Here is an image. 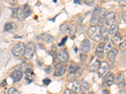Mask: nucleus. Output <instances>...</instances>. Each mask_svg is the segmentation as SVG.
Returning <instances> with one entry per match:
<instances>
[{"label": "nucleus", "instance_id": "nucleus-36", "mask_svg": "<svg viewBox=\"0 0 126 94\" xmlns=\"http://www.w3.org/2000/svg\"><path fill=\"white\" fill-rule=\"evenodd\" d=\"M50 82H51V80L49 78H45L44 80H43V83L45 85H48Z\"/></svg>", "mask_w": 126, "mask_h": 94}, {"label": "nucleus", "instance_id": "nucleus-12", "mask_svg": "<svg viewBox=\"0 0 126 94\" xmlns=\"http://www.w3.org/2000/svg\"><path fill=\"white\" fill-rule=\"evenodd\" d=\"M104 48H105V43L102 42L98 45L95 50V54L98 59H102L104 55Z\"/></svg>", "mask_w": 126, "mask_h": 94}, {"label": "nucleus", "instance_id": "nucleus-43", "mask_svg": "<svg viewBox=\"0 0 126 94\" xmlns=\"http://www.w3.org/2000/svg\"><path fill=\"white\" fill-rule=\"evenodd\" d=\"M110 94V92L109 90H107V89H105L103 90V94Z\"/></svg>", "mask_w": 126, "mask_h": 94}, {"label": "nucleus", "instance_id": "nucleus-18", "mask_svg": "<svg viewBox=\"0 0 126 94\" xmlns=\"http://www.w3.org/2000/svg\"><path fill=\"white\" fill-rule=\"evenodd\" d=\"M25 73H26V77L25 78L27 81L28 83H30L32 82H33V72L32 69H29L25 71Z\"/></svg>", "mask_w": 126, "mask_h": 94}, {"label": "nucleus", "instance_id": "nucleus-19", "mask_svg": "<svg viewBox=\"0 0 126 94\" xmlns=\"http://www.w3.org/2000/svg\"><path fill=\"white\" fill-rule=\"evenodd\" d=\"M100 64H101V63L100 62L99 60H95L93 63H92V64L90 65V67H89V69H90V70L91 71H98V70L99 68H100Z\"/></svg>", "mask_w": 126, "mask_h": 94}, {"label": "nucleus", "instance_id": "nucleus-6", "mask_svg": "<svg viewBox=\"0 0 126 94\" xmlns=\"http://www.w3.org/2000/svg\"><path fill=\"white\" fill-rule=\"evenodd\" d=\"M114 81V75H113L112 72H109L103 78V81L102 82V86L105 88L110 87L113 84Z\"/></svg>", "mask_w": 126, "mask_h": 94}, {"label": "nucleus", "instance_id": "nucleus-33", "mask_svg": "<svg viewBox=\"0 0 126 94\" xmlns=\"http://www.w3.org/2000/svg\"><path fill=\"white\" fill-rule=\"evenodd\" d=\"M120 49L123 51H126V41H122L120 44Z\"/></svg>", "mask_w": 126, "mask_h": 94}, {"label": "nucleus", "instance_id": "nucleus-40", "mask_svg": "<svg viewBox=\"0 0 126 94\" xmlns=\"http://www.w3.org/2000/svg\"><path fill=\"white\" fill-rule=\"evenodd\" d=\"M45 71H46V72L47 73H50V71H51V67H50V66L47 67V68L45 69Z\"/></svg>", "mask_w": 126, "mask_h": 94}, {"label": "nucleus", "instance_id": "nucleus-31", "mask_svg": "<svg viewBox=\"0 0 126 94\" xmlns=\"http://www.w3.org/2000/svg\"><path fill=\"white\" fill-rule=\"evenodd\" d=\"M68 29V26L66 23H64L61 25L60 26V30L61 31H64V32H66V31Z\"/></svg>", "mask_w": 126, "mask_h": 94}, {"label": "nucleus", "instance_id": "nucleus-44", "mask_svg": "<svg viewBox=\"0 0 126 94\" xmlns=\"http://www.w3.org/2000/svg\"><path fill=\"white\" fill-rule=\"evenodd\" d=\"M74 3H76V4H80V2L78 1V0H75L74 1Z\"/></svg>", "mask_w": 126, "mask_h": 94}, {"label": "nucleus", "instance_id": "nucleus-13", "mask_svg": "<svg viewBox=\"0 0 126 94\" xmlns=\"http://www.w3.org/2000/svg\"><path fill=\"white\" fill-rule=\"evenodd\" d=\"M115 20V14L113 12H110L107 15V16L105 18V24L107 26H112L113 24V23Z\"/></svg>", "mask_w": 126, "mask_h": 94}, {"label": "nucleus", "instance_id": "nucleus-15", "mask_svg": "<svg viewBox=\"0 0 126 94\" xmlns=\"http://www.w3.org/2000/svg\"><path fill=\"white\" fill-rule=\"evenodd\" d=\"M16 30V24L13 22H8L4 24V31L8 32H14Z\"/></svg>", "mask_w": 126, "mask_h": 94}, {"label": "nucleus", "instance_id": "nucleus-41", "mask_svg": "<svg viewBox=\"0 0 126 94\" xmlns=\"http://www.w3.org/2000/svg\"><path fill=\"white\" fill-rule=\"evenodd\" d=\"M119 94H126V89H122L119 92Z\"/></svg>", "mask_w": 126, "mask_h": 94}, {"label": "nucleus", "instance_id": "nucleus-42", "mask_svg": "<svg viewBox=\"0 0 126 94\" xmlns=\"http://www.w3.org/2000/svg\"><path fill=\"white\" fill-rule=\"evenodd\" d=\"M6 85H7V83H6V80H4L3 81V82L1 83V86L2 87H4V86H6Z\"/></svg>", "mask_w": 126, "mask_h": 94}, {"label": "nucleus", "instance_id": "nucleus-8", "mask_svg": "<svg viewBox=\"0 0 126 94\" xmlns=\"http://www.w3.org/2000/svg\"><path fill=\"white\" fill-rule=\"evenodd\" d=\"M66 70V65L64 64L63 62L59 63L56 66V70L54 71V76L55 77H60L63 75L65 73Z\"/></svg>", "mask_w": 126, "mask_h": 94}, {"label": "nucleus", "instance_id": "nucleus-30", "mask_svg": "<svg viewBox=\"0 0 126 94\" xmlns=\"http://www.w3.org/2000/svg\"><path fill=\"white\" fill-rule=\"evenodd\" d=\"M8 94H20V93L16 88L11 87L8 90Z\"/></svg>", "mask_w": 126, "mask_h": 94}, {"label": "nucleus", "instance_id": "nucleus-26", "mask_svg": "<svg viewBox=\"0 0 126 94\" xmlns=\"http://www.w3.org/2000/svg\"><path fill=\"white\" fill-rule=\"evenodd\" d=\"M100 31H101V35L102 38H106L107 37L108 35H109V30L107 29L106 26L102 25L100 27Z\"/></svg>", "mask_w": 126, "mask_h": 94}, {"label": "nucleus", "instance_id": "nucleus-35", "mask_svg": "<svg viewBox=\"0 0 126 94\" xmlns=\"http://www.w3.org/2000/svg\"><path fill=\"white\" fill-rule=\"evenodd\" d=\"M84 3L86 4H87V5H88V6H92V5L93 4V3H94V1H93V0H89V1L85 0V1H84Z\"/></svg>", "mask_w": 126, "mask_h": 94}, {"label": "nucleus", "instance_id": "nucleus-14", "mask_svg": "<svg viewBox=\"0 0 126 94\" xmlns=\"http://www.w3.org/2000/svg\"><path fill=\"white\" fill-rule=\"evenodd\" d=\"M118 53V50L116 48H113L109 51L107 54V59L110 62L113 63L115 61V58Z\"/></svg>", "mask_w": 126, "mask_h": 94}, {"label": "nucleus", "instance_id": "nucleus-16", "mask_svg": "<svg viewBox=\"0 0 126 94\" xmlns=\"http://www.w3.org/2000/svg\"><path fill=\"white\" fill-rule=\"evenodd\" d=\"M79 70L78 65L75 61H71L68 67V71L71 74H75Z\"/></svg>", "mask_w": 126, "mask_h": 94}, {"label": "nucleus", "instance_id": "nucleus-7", "mask_svg": "<svg viewBox=\"0 0 126 94\" xmlns=\"http://www.w3.org/2000/svg\"><path fill=\"white\" fill-rule=\"evenodd\" d=\"M90 50V42L88 39H85L82 41L81 44L79 48V51L81 54H85L88 53Z\"/></svg>", "mask_w": 126, "mask_h": 94}, {"label": "nucleus", "instance_id": "nucleus-20", "mask_svg": "<svg viewBox=\"0 0 126 94\" xmlns=\"http://www.w3.org/2000/svg\"><path fill=\"white\" fill-rule=\"evenodd\" d=\"M66 33L69 35H75L76 33V26L75 24L71 23L68 26V29L66 31Z\"/></svg>", "mask_w": 126, "mask_h": 94}, {"label": "nucleus", "instance_id": "nucleus-5", "mask_svg": "<svg viewBox=\"0 0 126 94\" xmlns=\"http://www.w3.org/2000/svg\"><path fill=\"white\" fill-rule=\"evenodd\" d=\"M12 17L16 18L20 22H24L26 18L24 13H23V9L20 8L13 9V11H12Z\"/></svg>", "mask_w": 126, "mask_h": 94}, {"label": "nucleus", "instance_id": "nucleus-22", "mask_svg": "<svg viewBox=\"0 0 126 94\" xmlns=\"http://www.w3.org/2000/svg\"><path fill=\"white\" fill-rule=\"evenodd\" d=\"M119 26L117 24H113L112 26H110V28L109 30V33L110 35H116L119 31Z\"/></svg>", "mask_w": 126, "mask_h": 94}, {"label": "nucleus", "instance_id": "nucleus-10", "mask_svg": "<svg viewBox=\"0 0 126 94\" xmlns=\"http://www.w3.org/2000/svg\"><path fill=\"white\" fill-rule=\"evenodd\" d=\"M58 58L63 63H66L69 60V54L64 49H61L58 51Z\"/></svg>", "mask_w": 126, "mask_h": 94}, {"label": "nucleus", "instance_id": "nucleus-4", "mask_svg": "<svg viewBox=\"0 0 126 94\" xmlns=\"http://www.w3.org/2000/svg\"><path fill=\"white\" fill-rule=\"evenodd\" d=\"M110 70V65L107 61H102L101 63L100 68L98 70V75L100 78L105 77L109 73Z\"/></svg>", "mask_w": 126, "mask_h": 94}, {"label": "nucleus", "instance_id": "nucleus-48", "mask_svg": "<svg viewBox=\"0 0 126 94\" xmlns=\"http://www.w3.org/2000/svg\"></svg>", "mask_w": 126, "mask_h": 94}, {"label": "nucleus", "instance_id": "nucleus-2", "mask_svg": "<svg viewBox=\"0 0 126 94\" xmlns=\"http://www.w3.org/2000/svg\"><path fill=\"white\" fill-rule=\"evenodd\" d=\"M26 46L22 42H18L13 46L12 50V53L15 57L20 58L23 55H25Z\"/></svg>", "mask_w": 126, "mask_h": 94}, {"label": "nucleus", "instance_id": "nucleus-9", "mask_svg": "<svg viewBox=\"0 0 126 94\" xmlns=\"http://www.w3.org/2000/svg\"><path fill=\"white\" fill-rule=\"evenodd\" d=\"M67 87L69 89L75 92H79L81 90V84L78 80H72L67 83Z\"/></svg>", "mask_w": 126, "mask_h": 94}, {"label": "nucleus", "instance_id": "nucleus-24", "mask_svg": "<svg viewBox=\"0 0 126 94\" xmlns=\"http://www.w3.org/2000/svg\"><path fill=\"white\" fill-rule=\"evenodd\" d=\"M124 82V75L122 73H118L117 77H115V83L117 85H121L122 84H123Z\"/></svg>", "mask_w": 126, "mask_h": 94}, {"label": "nucleus", "instance_id": "nucleus-45", "mask_svg": "<svg viewBox=\"0 0 126 94\" xmlns=\"http://www.w3.org/2000/svg\"><path fill=\"white\" fill-rule=\"evenodd\" d=\"M88 94H94V93H93V92H90L88 93Z\"/></svg>", "mask_w": 126, "mask_h": 94}, {"label": "nucleus", "instance_id": "nucleus-28", "mask_svg": "<svg viewBox=\"0 0 126 94\" xmlns=\"http://www.w3.org/2000/svg\"><path fill=\"white\" fill-rule=\"evenodd\" d=\"M112 41H113V43H122V36L120 35L119 33H117L116 35H115L114 36H113V37H112Z\"/></svg>", "mask_w": 126, "mask_h": 94}, {"label": "nucleus", "instance_id": "nucleus-32", "mask_svg": "<svg viewBox=\"0 0 126 94\" xmlns=\"http://www.w3.org/2000/svg\"><path fill=\"white\" fill-rule=\"evenodd\" d=\"M64 94H78L77 92L74 90H72L71 89H69V88H67L64 91Z\"/></svg>", "mask_w": 126, "mask_h": 94}, {"label": "nucleus", "instance_id": "nucleus-37", "mask_svg": "<svg viewBox=\"0 0 126 94\" xmlns=\"http://www.w3.org/2000/svg\"><path fill=\"white\" fill-rule=\"evenodd\" d=\"M67 36H65L64 38H63L61 40V42L59 44V47H62V46H63V45L64 44L65 42H66V40H67Z\"/></svg>", "mask_w": 126, "mask_h": 94}, {"label": "nucleus", "instance_id": "nucleus-27", "mask_svg": "<svg viewBox=\"0 0 126 94\" xmlns=\"http://www.w3.org/2000/svg\"><path fill=\"white\" fill-rule=\"evenodd\" d=\"M23 13H24L25 16V17H28L30 14H32V10L31 8H30V6H29L28 4H25L23 8Z\"/></svg>", "mask_w": 126, "mask_h": 94}, {"label": "nucleus", "instance_id": "nucleus-1", "mask_svg": "<svg viewBox=\"0 0 126 94\" xmlns=\"http://www.w3.org/2000/svg\"><path fill=\"white\" fill-rule=\"evenodd\" d=\"M88 35L92 40L94 41H100L102 39V35H101L100 27L99 26H91L88 29L87 33Z\"/></svg>", "mask_w": 126, "mask_h": 94}, {"label": "nucleus", "instance_id": "nucleus-47", "mask_svg": "<svg viewBox=\"0 0 126 94\" xmlns=\"http://www.w3.org/2000/svg\"><path fill=\"white\" fill-rule=\"evenodd\" d=\"M125 35L126 36V30H125Z\"/></svg>", "mask_w": 126, "mask_h": 94}, {"label": "nucleus", "instance_id": "nucleus-46", "mask_svg": "<svg viewBox=\"0 0 126 94\" xmlns=\"http://www.w3.org/2000/svg\"><path fill=\"white\" fill-rule=\"evenodd\" d=\"M80 94H85V93L84 92H81Z\"/></svg>", "mask_w": 126, "mask_h": 94}, {"label": "nucleus", "instance_id": "nucleus-38", "mask_svg": "<svg viewBox=\"0 0 126 94\" xmlns=\"http://www.w3.org/2000/svg\"><path fill=\"white\" fill-rule=\"evenodd\" d=\"M122 17L125 23H126V11L124 12L122 14Z\"/></svg>", "mask_w": 126, "mask_h": 94}, {"label": "nucleus", "instance_id": "nucleus-3", "mask_svg": "<svg viewBox=\"0 0 126 94\" xmlns=\"http://www.w3.org/2000/svg\"><path fill=\"white\" fill-rule=\"evenodd\" d=\"M35 51V44L33 41H30L27 44L25 48V57L26 59L30 60L33 57Z\"/></svg>", "mask_w": 126, "mask_h": 94}, {"label": "nucleus", "instance_id": "nucleus-34", "mask_svg": "<svg viewBox=\"0 0 126 94\" xmlns=\"http://www.w3.org/2000/svg\"><path fill=\"white\" fill-rule=\"evenodd\" d=\"M86 55L85 54H81V53L80 54V56H79V59H80V60L81 62H84V61H85V60H86Z\"/></svg>", "mask_w": 126, "mask_h": 94}, {"label": "nucleus", "instance_id": "nucleus-39", "mask_svg": "<svg viewBox=\"0 0 126 94\" xmlns=\"http://www.w3.org/2000/svg\"><path fill=\"white\" fill-rule=\"evenodd\" d=\"M119 3L122 6H126V1H120Z\"/></svg>", "mask_w": 126, "mask_h": 94}, {"label": "nucleus", "instance_id": "nucleus-21", "mask_svg": "<svg viewBox=\"0 0 126 94\" xmlns=\"http://www.w3.org/2000/svg\"><path fill=\"white\" fill-rule=\"evenodd\" d=\"M81 84V88L82 90H83L84 92H88L90 90V85L85 80H81L80 82Z\"/></svg>", "mask_w": 126, "mask_h": 94}, {"label": "nucleus", "instance_id": "nucleus-17", "mask_svg": "<svg viewBox=\"0 0 126 94\" xmlns=\"http://www.w3.org/2000/svg\"><path fill=\"white\" fill-rule=\"evenodd\" d=\"M40 37H41V39L43 40L44 41L46 42V43H51L54 40V37L53 36L50 35V34L47 33H44L40 35Z\"/></svg>", "mask_w": 126, "mask_h": 94}, {"label": "nucleus", "instance_id": "nucleus-11", "mask_svg": "<svg viewBox=\"0 0 126 94\" xmlns=\"http://www.w3.org/2000/svg\"><path fill=\"white\" fill-rule=\"evenodd\" d=\"M23 75V73L22 71H19V70H15L10 75V77L12 78L13 83L18 82L22 78Z\"/></svg>", "mask_w": 126, "mask_h": 94}, {"label": "nucleus", "instance_id": "nucleus-25", "mask_svg": "<svg viewBox=\"0 0 126 94\" xmlns=\"http://www.w3.org/2000/svg\"><path fill=\"white\" fill-rule=\"evenodd\" d=\"M114 45V43H113L112 40H110L107 43L106 45H105V48H104V51L106 52V53H109L110 50L113 49V47Z\"/></svg>", "mask_w": 126, "mask_h": 94}, {"label": "nucleus", "instance_id": "nucleus-23", "mask_svg": "<svg viewBox=\"0 0 126 94\" xmlns=\"http://www.w3.org/2000/svg\"><path fill=\"white\" fill-rule=\"evenodd\" d=\"M15 69L16 70H19V71H21L23 72V71H26L29 68H28V64L26 63L23 62L22 63H20V64L17 65L15 67Z\"/></svg>", "mask_w": 126, "mask_h": 94}, {"label": "nucleus", "instance_id": "nucleus-29", "mask_svg": "<svg viewBox=\"0 0 126 94\" xmlns=\"http://www.w3.org/2000/svg\"><path fill=\"white\" fill-rule=\"evenodd\" d=\"M108 14H109V13H108L107 10V9L105 8L101 9L100 13V18L101 20L105 19Z\"/></svg>", "mask_w": 126, "mask_h": 94}]
</instances>
